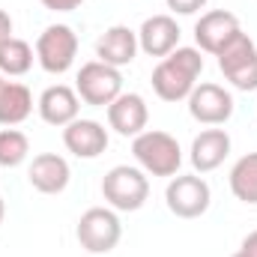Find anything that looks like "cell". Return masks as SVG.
<instances>
[{
	"mask_svg": "<svg viewBox=\"0 0 257 257\" xmlns=\"http://www.w3.org/2000/svg\"><path fill=\"white\" fill-rule=\"evenodd\" d=\"M200 72H203L200 48H177L168 57H162L159 66L153 69V78H150L153 93L162 102H183L197 87Z\"/></svg>",
	"mask_w": 257,
	"mask_h": 257,
	"instance_id": "cell-1",
	"label": "cell"
},
{
	"mask_svg": "<svg viewBox=\"0 0 257 257\" xmlns=\"http://www.w3.org/2000/svg\"><path fill=\"white\" fill-rule=\"evenodd\" d=\"M230 257H251V254H245V251H242V248H239V251H236V254H230Z\"/></svg>",
	"mask_w": 257,
	"mask_h": 257,
	"instance_id": "cell-27",
	"label": "cell"
},
{
	"mask_svg": "<svg viewBox=\"0 0 257 257\" xmlns=\"http://www.w3.org/2000/svg\"><path fill=\"white\" fill-rule=\"evenodd\" d=\"M218 69L221 75L242 93L257 90V45L248 39V33H236L218 54Z\"/></svg>",
	"mask_w": 257,
	"mask_h": 257,
	"instance_id": "cell-6",
	"label": "cell"
},
{
	"mask_svg": "<svg viewBox=\"0 0 257 257\" xmlns=\"http://www.w3.org/2000/svg\"><path fill=\"white\" fill-rule=\"evenodd\" d=\"M102 197L117 212H138L150 197V180L141 168L117 165L102 180Z\"/></svg>",
	"mask_w": 257,
	"mask_h": 257,
	"instance_id": "cell-4",
	"label": "cell"
},
{
	"mask_svg": "<svg viewBox=\"0 0 257 257\" xmlns=\"http://www.w3.org/2000/svg\"><path fill=\"white\" fill-rule=\"evenodd\" d=\"M138 48L150 57H168L180 48V24L174 15H153L138 30Z\"/></svg>",
	"mask_w": 257,
	"mask_h": 257,
	"instance_id": "cell-13",
	"label": "cell"
},
{
	"mask_svg": "<svg viewBox=\"0 0 257 257\" xmlns=\"http://www.w3.org/2000/svg\"><path fill=\"white\" fill-rule=\"evenodd\" d=\"M135 54H138V30H132L126 24H114L96 39V57L114 69L128 66L135 60Z\"/></svg>",
	"mask_w": 257,
	"mask_h": 257,
	"instance_id": "cell-15",
	"label": "cell"
},
{
	"mask_svg": "<svg viewBox=\"0 0 257 257\" xmlns=\"http://www.w3.org/2000/svg\"><path fill=\"white\" fill-rule=\"evenodd\" d=\"M0 84H3V75H0Z\"/></svg>",
	"mask_w": 257,
	"mask_h": 257,
	"instance_id": "cell-28",
	"label": "cell"
},
{
	"mask_svg": "<svg viewBox=\"0 0 257 257\" xmlns=\"http://www.w3.org/2000/svg\"><path fill=\"white\" fill-rule=\"evenodd\" d=\"M165 203L177 218H200L212 203L209 183L200 174H177L165 189Z\"/></svg>",
	"mask_w": 257,
	"mask_h": 257,
	"instance_id": "cell-8",
	"label": "cell"
},
{
	"mask_svg": "<svg viewBox=\"0 0 257 257\" xmlns=\"http://www.w3.org/2000/svg\"><path fill=\"white\" fill-rule=\"evenodd\" d=\"M30 156V141L18 128H0V168H18Z\"/></svg>",
	"mask_w": 257,
	"mask_h": 257,
	"instance_id": "cell-21",
	"label": "cell"
},
{
	"mask_svg": "<svg viewBox=\"0 0 257 257\" xmlns=\"http://www.w3.org/2000/svg\"><path fill=\"white\" fill-rule=\"evenodd\" d=\"M12 39V15L6 9H0V48Z\"/></svg>",
	"mask_w": 257,
	"mask_h": 257,
	"instance_id": "cell-24",
	"label": "cell"
},
{
	"mask_svg": "<svg viewBox=\"0 0 257 257\" xmlns=\"http://www.w3.org/2000/svg\"><path fill=\"white\" fill-rule=\"evenodd\" d=\"M230 192L236 200H242L248 206L257 203V153L242 156L230 168Z\"/></svg>",
	"mask_w": 257,
	"mask_h": 257,
	"instance_id": "cell-19",
	"label": "cell"
},
{
	"mask_svg": "<svg viewBox=\"0 0 257 257\" xmlns=\"http://www.w3.org/2000/svg\"><path fill=\"white\" fill-rule=\"evenodd\" d=\"M147 120L150 108L141 93H120L108 105V126L123 138H138L141 132H147Z\"/></svg>",
	"mask_w": 257,
	"mask_h": 257,
	"instance_id": "cell-12",
	"label": "cell"
},
{
	"mask_svg": "<svg viewBox=\"0 0 257 257\" xmlns=\"http://www.w3.org/2000/svg\"><path fill=\"white\" fill-rule=\"evenodd\" d=\"M36 108H39V117H42L48 126L63 128V126H69L72 120H78L81 99H78V93H75L72 87H66V84H54V87L42 90Z\"/></svg>",
	"mask_w": 257,
	"mask_h": 257,
	"instance_id": "cell-16",
	"label": "cell"
},
{
	"mask_svg": "<svg viewBox=\"0 0 257 257\" xmlns=\"http://www.w3.org/2000/svg\"><path fill=\"white\" fill-rule=\"evenodd\" d=\"M78 57V33L69 24H48L36 39V60L48 75H63Z\"/></svg>",
	"mask_w": 257,
	"mask_h": 257,
	"instance_id": "cell-7",
	"label": "cell"
},
{
	"mask_svg": "<svg viewBox=\"0 0 257 257\" xmlns=\"http://www.w3.org/2000/svg\"><path fill=\"white\" fill-rule=\"evenodd\" d=\"M242 251L251 254V257H257V230H251V233L242 239Z\"/></svg>",
	"mask_w": 257,
	"mask_h": 257,
	"instance_id": "cell-25",
	"label": "cell"
},
{
	"mask_svg": "<svg viewBox=\"0 0 257 257\" xmlns=\"http://www.w3.org/2000/svg\"><path fill=\"white\" fill-rule=\"evenodd\" d=\"M75 93L84 105L108 108L123 93V75H120V69L102 63V60H90V63H84L78 69Z\"/></svg>",
	"mask_w": 257,
	"mask_h": 257,
	"instance_id": "cell-5",
	"label": "cell"
},
{
	"mask_svg": "<svg viewBox=\"0 0 257 257\" xmlns=\"http://www.w3.org/2000/svg\"><path fill=\"white\" fill-rule=\"evenodd\" d=\"M132 156L141 165V171L153 177H177L183 165L180 141L162 128H147L138 138H132Z\"/></svg>",
	"mask_w": 257,
	"mask_h": 257,
	"instance_id": "cell-2",
	"label": "cell"
},
{
	"mask_svg": "<svg viewBox=\"0 0 257 257\" xmlns=\"http://www.w3.org/2000/svg\"><path fill=\"white\" fill-rule=\"evenodd\" d=\"M27 180H30V186L36 192L60 194V192H66V186L72 180V171H69V162H66L63 156H57V153H39L30 162Z\"/></svg>",
	"mask_w": 257,
	"mask_h": 257,
	"instance_id": "cell-14",
	"label": "cell"
},
{
	"mask_svg": "<svg viewBox=\"0 0 257 257\" xmlns=\"http://www.w3.org/2000/svg\"><path fill=\"white\" fill-rule=\"evenodd\" d=\"M239 18L227 9H212L203 12L194 24V42L203 54H218L236 33H239Z\"/></svg>",
	"mask_w": 257,
	"mask_h": 257,
	"instance_id": "cell-10",
	"label": "cell"
},
{
	"mask_svg": "<svg viewBox=\"0 0 257 257\" xmlns=\"http://www.w3.org/2000/svg\"><path fill=\"white\" fill-rule=\"evenodd\" d=\"M45 9H51V12H72V9H78L84 0H39Z\"/></svg>",
	"mask_w": 257,
	"mask_h": 257,
	"instance_id": "cell-23",
	"label": "cell"
},
{
	"mask_svg": "<svg viewBox=\"0 0 257 257\" xmlns=\"http://www.w3.org/2000/svg\"><path fill=\"white\" fill-rule=\"evenodd\" d=\"M165 3H168V9L177 12V15H194V12H200L209 0H165Z\"/></svg>",
	"mask_w": 257,
	"mask_h": 257,
	"instance_id": "cell-22",
	"label": "cell"
},
{
	"mask_svg": "<svg viewBox=\"0 0 257 257\" xmlns=\"http://www.w3.org/2000/svg\"><path fill=\"white\" fill-rule=\"evenodd\" d=\"M75 236H78L81 248L90 251V254L114 251L120 245V239H123V224H120L117 209H111V206H90L78 218Z\"/></svg>",
	"mask_w": 257,
	"mask_h": 257,
	"instance_id": "cell-3",
	"label": "cell"
},
{
	"mask_svg": "<svg viewBox=\"0 0 257 257\" xmlns=\"http://www.w3.org/2000/svg\"><path fill=\"white\" fill-rule=\"evenodd\" d=\"M108 128L99 120H72L63 126V147L78 159H99L108 150Z\"/></svg>",
	"mask_w": 257,
	"mask_h": 257,
	"instance_id": "cell-11",
	"label": "cell"
},
{
	"mask_svg": "<svg viewBox=\"0 0 257 257\" xmlns=\"http://www.w3.org/2000/svg\"><path fill=\"white\" fill-rule=\"evenodd\" d=\"M3 218H6V200L0 197V224H3Z\"/></svg>",
	"mask_w": 257,
	"mask_h": 257,
	"instance_id": "cell-26",
	"label": "cell"
},
{
	"mask_svg": "<svg viewBox=\"0 0 257 257\" xmlns=\"http://www.w3.org/2000/svg\"><path fill=\"white\" fill-rule=\"evenodd\" d=\"M230 156V135L224 128H203L192 141V168L194 174H209L224 165Z\"/></svg>",
	"mask_w": 257,
	"mask_h": 257,
	"instance_id": "cell-17",
	"label": "cell"
},
{
	"mask_svg": "<svg viewBox=\"0 0 257 257\" xmlns=\"http://www.w3.org/2000/svg\"><path fill=\"white\" fill-rule=\"evenodd\" d=\"M186 102H189V114L203 126H224L233 117V96L224 87L209 81L197 84Z\"/></svg>",
	"mask_w": 257,
	"mask_h": 257,
	"instance_id": "cell-9",
	"label": "cell"
},
{
	"mask_svg": "<svg viewBox=\"0 0 257 257\" xmlns=\"http://www.w3.org/2000/svg\"><path fill=\"white\" fill-rule=\"evenodd\" d=\"M33 114V96L24 84L18 81H3L0 84V126L12 128L24 123Z\"/></svg>",
	"mask_w": 257,
	"mask_h": 257,
	"instance_id": "cell-18",
	"label": "cell"
},
{
	"mask_svg": "<svg viewBox=\"0 0 257 257\" xmlns=\"http://www.w3.org/2000/svg\"><path fill=\"white\" fill-rule=\"evenodd\" d=\"M30 66H33V48H30V42L12 36V39L0 48V75L18 78V75H27Z\"/></svg>",
	"mask_w": 257,
	"mask_h": 257,
	"instance_id": "cell-20",
	"label": "cell"
}]
</instances>
